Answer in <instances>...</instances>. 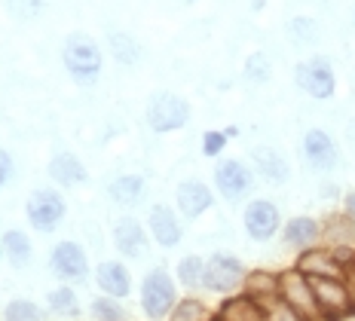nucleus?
I'll return each instance as SVG.
<instances>
[{
	"label": "nucleus",
	"instance_id": "nucleus-32",
	"mask_svg": "<svg viewBox=\"0 0 355 321\" xmlns=\"http://www.w3.org/2000/svg\"><path fill=\"white\" fill-rule=\"evenodd\" d=\"M288 37H291V43H297V46H313V43L319 40V21L313 16H294L288 21Z\"/></svg>",
	"mask_w": 355,
	"mask_h": 321
},
{
	"label": "nucleus",
	"instance_id": "nucleus-41",
	"mask_svg": "<svg viewBox=\"0 0 355 321\" xmlns=\"http://www.w3.org/2000/svg\"><path fill=\"white\" fill-rule=\"evenodd\" d=\"M346 281H349V290H352V309H355V279H352V275H346Z\"/></svg>",
	"mask_w": 355,
	"mask_h": 321
},
{
	"label": "nucleus",
	"instance_id": "nucleus-16",
	"mask_svg": "<svg viewBox=\"0 0 355 321\" xmlns=\"http://www.w3.org/2000/svg\"><path fill=\"white\" fill-rule=\"evenodd\" d=\"M294 270H300L306 279H346V266L337 260V254L324 245H315V248H306L297 254L294 260Z\"/></svg>",
	"mask_w": 355,
	"mask_h": 321
},
{
	"label": "nucleus",
	"instance_id": "nucleus-24",
	"mask_svg": "<svg viewBox=\"0 0 355 321\" xmlns=\"http://www.w3.org/2000/svg\"><path fill=\"white\" fill-rule=\"evenodd\" d=\"M242 294L251 297L254 303H263V300L279 297V272H272V270H248L245 285H242Z\"/></svg>",
	"mask_w": 355,
	"mask_h": 321
},
{
	"label": "nucleus",
	"instance_id": "nucleus-30",
	"mask_svg": "<svg viewBox=\"0 0 355 321\" xmlns=\"http://www.w3.org/2000/svg\"><path fill=\"white\" fill-rule=\"evenodd\" d=\"M3 321H46V312L28 297H16L3 306Z\"/></svg>",
	"mask_w": 355,
	"mask_h": 321
},
{
	"label": "nucleus",
	"instance_id": "nucleus-44",
	"mask_svg": "<svg viewBox=\"0 0 355 321\" xmlns=\"http://www.w3.org/2000/svg\"><path fill=\"white\" fill-rule=\"evenodd\" d=\"M181 3H199V0H181Z\"/></svg>",
	"mask_w": 355,
	"mask_h": 321
},
{
	"label": "nucleus",
	"instance_id": "nucleus-10",
	"mask_svg": "<svg viewBox=\"0 0 355 321\" xmlns=\"http://www.w3.org/2000/svg\"><path fill=\"white\" fill-rule=\"evenodd\" d=\"M315 290V300L322 309V321H346L355 315L352 290L346 279H309Z\"/></svg>",
	"mask_w": 355,
	"mask_h": 321
},
{
	"label": "nucleus",
	"instance_id": "nucleus-3",
	"mask_svg": "<svg viewBox=\"0 0 355 321\" xmlns=\"http://www.w3.org/2000/svg\"><path fill=\"white\" fill-rule=\"evenodd\" d=\"M190 101L178 92H157L150 95L144 110L147 129L157 132V135H172V132H181L184 125L190 123Z\"/></svg>",
	"mask_w": 355,
	"mask_h": 321
},
{
	"label": "nucleus",
	"instance_id": "nucleus-36",
	"mask_svg": "<svg viewBox=\"0 0 355 321\" xmlns=\"http://www.w3.org/2000/svg\"><path fill=\"white\" fill-rule=\"evenodd\" d=\"M12 175H16V162H12V156L6 153L3 147H0V190L12 181Z\"/></svg>",
	"mask_w": 355,
	"mask_h": 321
},
{
	"label": "nucleus",
	"instance_id": "nucleus-22",
	"mask_svg": "<svg viewBox=\"0 0 355 321\" xmlns=\"http://www.w3.org/2000/svg\"><path fill=\"white\" fill-rule=\"evenodd\" d=\"M211 321H263V312L251 297L233 294V297H224V303L214 309Z\"/></svg>",
	"mask_w": 355,
	"mask_h": 321
},
{
	"label": "nucleus",
	"instance_id": "nucleus-35",
	"mask_svg": "<svg viewBox=\"0 0 355 321\" xmlns=\"http://www.w3.org/2000/svg\"><path fill=\"white\" fill-rule=\"evenodd\" d=\"M6 10L16 21H34L43 16L46 0H6Z\"/></svg>",
	"mask_w": 355,
	"mask_h": 321
},
{
	"label": "nucleus",
	"instance_id": "nucleus-31",
	"mask_svg": "<svg viewBox=\"0 0 355 321\" xmlns=\"http://www.w3.org/2000/svg\"><path fill=\"white\" fill-rule=\"evenodd\" d=\"M89 312H92L95 321H129V312H125L123 300H116V297H95L92 306H89Z\"/></svg>",
	"mask_w": 355,
	"mask_h": 321
},
{
	"label": "nucleus",
	"instance_id": "nucleus-39",
	"mask_svg": "<svg viewBox=\"0 0 355 321\" xmlns=\"http://www.w3.org/2000/svg\"><path fill=\"white\" fill-rule=\"evenodd\" d=\"M224 135L230 138V141H233V138H239V125H227V129H224Z\"/></svg>",
	"mask_w": 355,
	"mask_h": 321
},
{
	"label": "nucleus",
	"instance_id": "nucleus-34",
	"mask_svg": "<svg viewBox=\"0 0 355 321\" xmlns=\"http://www.w3.org/2000/svg\"><path fill=\"white\" fill-rule=\"evenodd\" d=\"M230 144V138L224 135V129H205L202 138H199V150H202L205 159H220Z\"/></svg>",
	"mask_w": 355,
	"mask_h": 321
},
{
	"label": "nucleus",
	"instance_id": "nucleus-20",
	"mask_svg": "<svg viewBox=\"0 0 355 321\" xmlns=\"http://www.w3.org/2000/svg\"><path fill=\"white\" fill-rule=\"evenodd\" d=\"M46 175L53 177V184H58V186H80V184L89 181L86 162L80 159L77 153H71V150L55 153L53 159H49V166H46Z\"/></svg>",
	"mask_w": 355,
	"mask_h": 321
},
{
	"label": "nucleus",
	"instance_id": "nucleus-27",
	"mask_svg": "<svg viewBox=\"0 0 355 321\" xmlns=\"http://www.w3.org/2000/svg\"><path fill=\"white\" fill-rule=\"evenodd\" d=\"M46 303H49V309H53L55 315H64V318H77L80 315L77 290H73L71 285H58L55 290H49Z\"/></svg>",
	"mask_w": 355,
	"mask_h": 321
},
{
	"label": "nucleus",
	"instance_id": "nucleus-26",
	"mask_svg": "<svg viewBox=\"0 0 355 321\" xmlns=\"http://www.w3.org/2000/svg\"><path fill=\"white\" fill-rule=\"evenodd\" d=\"M175 279H178V285L187 288V290L202 288V281H205V257H199V254H187V257H181L178 260V266H175Z\"/></svg>",
	"mask_w": 355,
	"mask_h": 321
},
{
	"label": "nucleus",
	"instance_id": "nucleus-21",
	"mask_svg": "<svg viewBox=\"0 0 355 321\" xmlns=\"http://www.w3.org/2000/svg\"><path fill=\"white\" fill-rule=\"evenodd\" d=\"M107 196L120 208H135L138 202H144V196H147V177L138 175V171L116 175L114 181L107 184Z\"/></svg>",
	"mask_w": 355,
	"mask_h": 321
},
{
	"label": "nucleus",
	"instance_id": "nucleus-5",
	"mask_svg": "<svg viewBox=\"0 0 355 321\" xmlns=\"http://www.w3.org/2000/svg\"><path fill=\"white\" fill-rule=\"evenodd\" d=\"M294 83L313 101H331L337 95V71L328 55H309L294 68Z\"/></svg>",
	"mask_w": 355,
	"mask_h": 321
},
{
	"label": "nucleus",
	"instance_id": "nucleus-1",
	"mask_svg": "<svg viewBox=\"0 0 355 321\" xmlns=\"http://www.w3.org/2000/svg\"><path fill=\"white\" fill-rule=\"evenodd\" d=\"M62 64L73 83L95 86L101 80V71H105V55H101L98 40L86 31L68 34L62 43Z\"/></svg>",
	"mask_w": 355,
	"mask_h": 321
},
{
	"label": "nucleus",
	"instance_id": "nucleus-9",
	"mask_svg": "<svg viewBox=\"0 0 355 321\" xmlns=\"http://www.w3.org/2000/svg\"><path fill=\"white\" fill-rule=\"evenodd\" d=\"M282 211H279V205L272 202V199H248L245 208H242V227H245V233L251 242H270L272 236H279V229H282Z\"/></svg>",
	"mask_w": 355,
	"mask_h": 321
},
{
	"label": "nucleus",
	"instance_id": "nucleus-37",
	"mask_svg": "<svg viewBox=\"0 0 355 321\" xmlns=\"http://www.w3.org/2000/svg\"><path fill=\"white\" fill-rule=\"evenodd\" d=\"M340 205H343V211H340V214H343V218L355 227V190H346L343 199H340Z\"/></svg>",
	"mask_w": 355,
	"mask_h": 321
},
{
	"label": "nucleus",
	"instance_id": "nucleus-29",
	"mask_svg": "<svg viewBox=\"0 0 355 321\" xmlns=\"http://www.w3.org/2000/svg\"><path fill=\"white\" fill-rule=\"evenodd\" d=\"M211 315L214 312L199 300V297H181V300L175 303L168 321H211Z\"/></svg>",
	"mask_w": 355,
	"mask_h": 321
},
{
	"label": "nucleus",
	"instance_id": "nucleus-17",
	"mask_svg": "<svg viewBox=\"0 0 355 321\" xmlns=\"http://www.w3.org/2000/svg\"><path fill=\"white\" fill-rule=\"evenodd\" d=\"M322 238H324V227H322V220L313 218V214H294V218H288L282 223V242L297 254L322 245Z\"/></svg>",
	"mask_w": 355,
	"mask_h": 321
},
{
	"label": "nucleus",
	"instance_id": "nucleus-12",
	"mask_svg": "<svg viewBox=\"0 0 355 321\" xmlns=\"http://www.w3.org/2000/svg\"><path fill=\"white\" fill-rule=\"evenodd\" d=\"M49 270H53L64 285H71V281H86V275H89L86 248L80 242H73V238L55 242L53 251H49Z\"/></svg>",
	"mask_w": 355,
	"mask_h": 321
},
{
	"label": "nucleus",
	"instance_id": "nucleus-25",
	"mask_svg": "<svg viewBox=\"0 0 355 321\" xmlns=\"http://www.w3.org/2000/svg\"><path fill=\"white\" fill-rule=\"evenodd\" d=\"M107 49H110V55H114V62L123 64V68H135L144 55L141 43L125 31H110L107 34Z\"/></svg>",
	"mask_w": 355,
	"mask_h": 321
},
{
	"label": "nucleus",
	"instance_id": "nucleus-46",
	"mask_svg": "<svg viewBox=\"0 0 355 321\" xmlns=\"http://www.w3.org/2000/svg\"><path fill=\"white\" fill-rule=\"evenodd\" d=\"M352 25H355V10H352Z\"/></svg>",
	"mask_w": 355,
	"mask_h": 321
},
{
	"label": "nucleus",
	"instance_id": "nucleus-4",
	"mask_svg": "<svg viewBox=\"0 0 355 321\" xmlns=\"http://www.w3.org/2000/svg\"><path fill=\"white\" fill-rule=\"evenodd\" d=\"M64 214H68V202H64L62 190L55 186H37L25 199V218L37 233H55L62 227Z\"/></svg>",
	"mask_w": 355,
	"mask_h": 321
},
{
	"label": "nucleus",
	"instance_id": "nucleus-13",
	"mask_svg": "<svg viewBox=\"0 0 355 321\" xmlns=\"http://www.w3.org/2000/svg\"><path fill=\"white\" fill-rule=\"evenodd\" d=\"M214 196H218L214 186L199 181V177H187V181H181L175 190V208L184 220H199L205 211L214 208Z\"/></svg>",
	"mask_w": 355,
	"mask_h": 321
},
{
	"label": "nucleus",
	"instance_id": "nucleus-42",
	"mask_svg": "<svg viewBox=\"0 0 355 321\" xmlns=\"http://www.w3.org/2000/svg\"><path fill=\"white\" fill-rule=\"evenodd\" d=\"M266 0H251V10H263Z\"/></svg>",
	"mask_w": 355,
	"mask_h": 321
},
{
	"label": "nucleus",
	"instance_id": "nucleus-33",
	"mask_svg": "<svg viewBox=\"0 0 355 321\" xmlns=\"http://www.w3.org/2000/svg\"><path fill=\"white\" fill-rule=\"evenodd\" d=\"M257 306H261V312H263V321H306L291 303H285L282 297H272V300H263Z\"/></svg>",
	"mask_w": 355,
	"mask_h": 321
},
{
	"label": "nucleus",
	"instance_id": "nucleus-14",
	"mask_svg": "<svg viewBox=\"0 0 355 321\" xmlns=\"http://www.w3.org/2000/svg\"><path fill=\"white\" fill-rule=\"evenodd\" d=\"M181 220L184 218L178 214V208L157 202V205H150V211H147V233H150V238L159 245V248H178L184 238Z\"/></svg>",
	"mask_w": 355,
	"mask_h": 321
},
{
	"label": "nucleus",
	"instance_id": "nucleus-2",
	"mask_svg": "<svg viewBox=\"0 0 355 321\" xmlns=\"http://www.w3.org/2000/svg\"><path fill=\"white\" fill-rule=\"evenodd\" d=\"M175 281L178 279L166 270V266H153V270L144 275V281H141V309L150 321H168V315H172L175 303L181 300Z\"/></svg>",
	"mask_w": 355,
	"mask_h": 321
},
{
	"label": "nucleus",
	"instance_id": "nucleus-6",
	"mask_svg": "<svg viewBox=\"0 0 355 321\" xmlns=\"http://www.w3.org/2000/svg\"><path fill=\"white\" fill-rule=\"evenodd\" d=\"M245 263H242L236 254H227V251H214L209 260H205V281L202 288L211 290V294H220V297H233V294H242V285H245Z\"/></svg>",
	"mask_w": 355,
	"mask_h": 321
},
{
	"label": "nucleus",
	"instance_id": "nucleus-18",
	"mask_svg": "<svg viewBox=\"0 0 355 321\" xmlns=\"http://www.w3.org/2000/svg\"><path fill=\"white\" fill-rule=\"evenodd\" d=\"M251 168H254V175L261 177V181L272 184V186H282V184H288V177H291V162L270 144H261L251 150Z\"/></svg>",
	"mask_w": 355,
	"mask_h": 321
},
{
	"label": "nucleus",
	"instance_id": "nucleus-43",
	"mask_svg": "<svg viewBox=\"0 0 355 321\" xmlns=\"http://www.w3.org/2000/svg\"><path fill=\"white\" fill-rule=\"evenodd\" d=\"M346 275H352V279H355V260H352L349 266H346Z\"/></svg>",
	"mask_w": 355,
	"mask_h": 321
},
{
	"label": "nucleus",
	"instance_id": "nucleus-11",
	"mask_svg": "<svg viewBox=\"0 0 355 321\" xmlns=\"http://www.w3.org/2000/svg\"><path fill=\"white\" fill-rule=\"evenodd\" d=\"M300 153L306 159V166L319 175H328L340 166V144L334 141V135L324 129H306L303 132V141H300Z\"/></svg>",
	"mask_w": 355,
	"mask_h": 321
},
{
	"label": "nucleus",
	"instance_id": "nucleus-38",
	"mask_svg": "<svg viewBox=\"0 0 355 321\" xmlns=\"http://www.w3.org/2000/svg\"><path fill=\"white\" fill-rule=\"evenodd\" d=\"M319 196H322V199H337V196L343 199V193H340V186H337L334 181H324V184L319 186Z\"/></svg>",
	"mask_w": 355,
	"mask_h": 321
},
{
	"label": "nucleus",
	"instance_id": "nucleus-28",
	"mask_svg": "<svg viewBox=\"0 0 355 321\" xmlns=\"http://www.w3.org/2000/svg\"><path fill=\"white\" fill-rule=\"evenodd\" d=\"M242 77L248 80V83H254V86H263V83H270V77H272V62H270V55L266 52H251V55L245 58V64H242Z\"/></svg>",
	"mask_w": 355,
	"mask_h": 321
},
{
	"label": "nucleus",
	"instance_id": "nucleus-19",
	"mask_svg": "<svg viewBox=\"0 0 355 321\" xmlns=\"http://www.w3.org/2000/svg\"><path fill=\"white\" fill-rule=\"evenodd\" d=\"M95 285L101 288V294L125 300L132 294V272L123 260H101L95 270Z\"/></svg>",
	"mask_w": 355,
	"mask_h": 321
},
{
	"label": "nucleus",
	"instance_id": "nucleus-15",
	"mask_svg": "<svg viewBox=\"0 0 355 321\" xmlns=\"http://www.w3.org/2000/svg\"><path fill=\"white\" fill-rule=\"evenodd\" d=\"M110 236H114V248L120 251L125 260H138V257H144L147 245H150V233H147V223H141L138 218H132V214H123V218H116L114 229H110Z\"/></svg>",
	"mask_w": 355,
	"mask_h": 321
},
{
	"label": "nucleus",
	"instance_id": "nucleus-7",
	"mask_svg": "<svg viewBox=\"0 0 355 321\" xmlns=\"http://www.w3.org/2000/svg\"><path fill=\"white\" fill-rule=\"evenodd\" d=\"M211 186L224 202H245L254 190V168L242 159H224L220 156L211 171Z\"/></svg>",
	"mask_w": 355,
	"mask_h": 321
},
{
	"label": "nucleus",
	"instance_id": "nucleus-45",
	"mask_svg": "<svg viewBox=\"0 0 355 321\" xmlns=\"http://www.w3.org/2000/svg\"><path fill=\"white\" fill-rule=\"evenodd\" d=\"M0 257H3V242H0Z\"/></svg>",
	"mask_w": 355,
	"mask_h": 321
},
{
	"label": "nucleus",
	"instance_id": "nucleus-23",
	"mask_svg": "<svg viewBox=\"0 0 355 321\" xmlns=\"http://www.w3.org/2000/svg\"><path fill=\"white\" fill-rule=\"evenodd\" d=\"M0 242H3V257L10 260L12 270H25V266H31L34 245H31V238H28L25 229H6Z\"/></svg>",
	"mask_w": 355,
	"mask_h": 321
},
{
	"label": "nucleus",
	"instance_id": "nucleus-40",
	"mask_svg": "<svg viewBox=\"0 0 355 321\" xmlns=\"http://www.w3.org/2000/svg\"><path fill=\"white\" fill-rule=\"evenodd\" d=\"M346 135H349V144H355V119L346 125Z\"/></svg>",
	"mask_w": 355,
	"mask_h": 321
},
{
	"label": "nucleus",
	"instance_id": "nucleus-8",
	"mask_svg": "<svg viewBox=\"0 0 355 321\" xmlns=\"http://www.w3.org/2000/svg\"><path fill=\"white\" fill-rule=\"evenodd\" d=\"M279 297L285 303H291L306 321H322V309H319V300H315L313 281L300 270H294V266L279 270Z\"/></svg>",
	"mask_w": 355,
	"mask_h": 321
}]
</instances>
